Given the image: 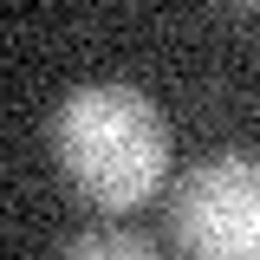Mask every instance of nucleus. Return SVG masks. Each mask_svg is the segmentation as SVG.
<instances>
[{
	"label": "nucleus",
	"mask_w": 260,
	"mask_h": 260,
	"mask_svg": "<svg viewBox=\"0 0 260 260\" xmlns=\"http://www.w3.org/2000/svg\"><path fill=\"white\" fill-rule=\"evenodd\" d=\"M59 176L91 208H143L169 182V117L137 85H78L52 117Z\"/></svg>",
	"instance_id": "nucleus-1"
},
{
	"label": "nucleus",
	"mask_w": 260,
	"mask_h": 260,
	"mask_svg": "<svg viewBox=\"0 0 260 260\" xmlns=\"http://www.w3.org/2000/svg\"><path fill=\"white\" fill-rule=\"evenodd\" d=\"M182 260H260V156H208L169 195Z\"/></svg>",
	"instance_id": "nucleus-2"
},
{
	"label": "nucleus",
	"mask_w": 260,
	"mask_h": 260,
	"mask_svg": "<svg viewBox=\"0 0 260 260\" xmlns=\"http://www.w3.org/2000/svg\"><path fill=\"white\" fill-rule=\"evenodd\" d=\"M59 260H162V247L130 221H98V228H78L59 247Z\"/></svg>",
	"instance_id": "nucleus-3"
}]
</instances>
